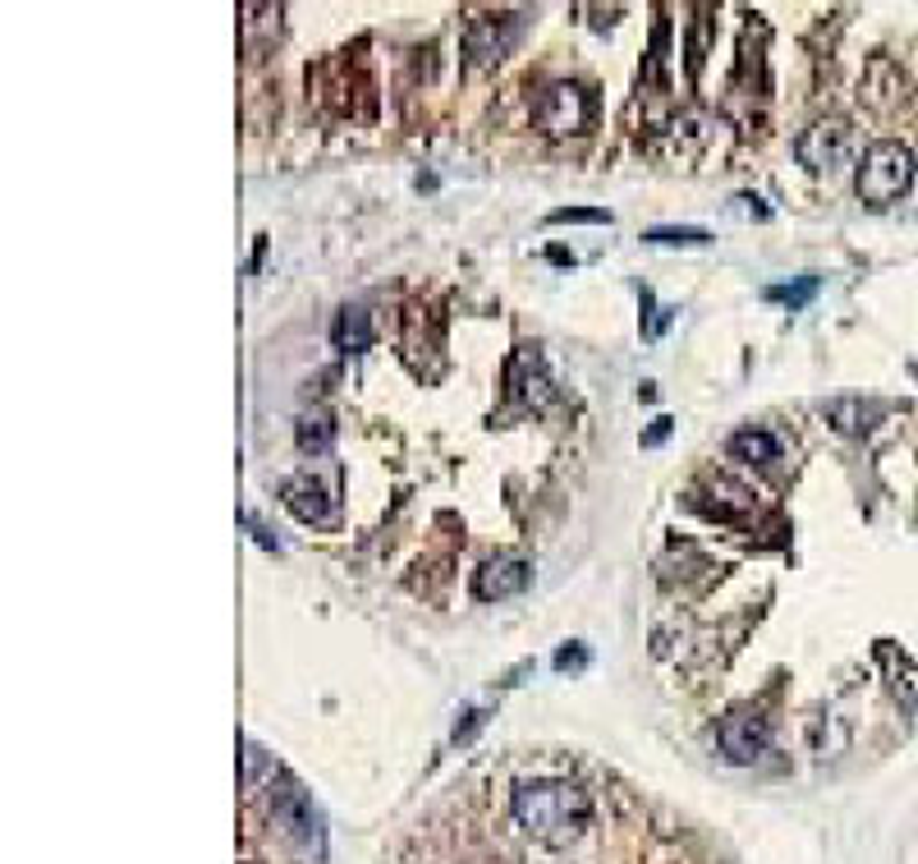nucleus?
<instances>
[{
  "label": "nucleus",
  "mask_w": 918,
  "mask_h": 864,
  "mask_svg": "<svg viewBox=\"0 0 918 864\" xmlns=\"http://www.w3.org/2000/svg\"><path fill=\"white\" fill-rule=\"evenodd\" d=\"M510 814L528 842H538L547 851H565L593 828L597 800L588 786L569 782V777H538V782L515 786Z\"/></svg>",
  "instance_id": "1"
},
{
  "label": "nucleus",
  "mask_w": 918,
  "mask_h": 864,
  "mask_svg": "<svg viewBox=\"0 0 918 864\" xmlns=\"http://www.w3.org/2000/svg\"><path fill=\"white\" fill-rule=\"evenodd\" d=\"M909 184H914V153L896 138H877L863 153V166H859V179H854L859 198L868 207H891Z\"/></svg>",
  "instance_id": "2"
},
{
  "label": "nucleus",
  "mask_w": 918,
  "mask_h": 864,
  "mask_svg": "<svg viewBox=\"0 0 918 864\" xmlns=\"http://www.w3.org/2000/svg\"><path fill=\"white\" fill-rule=\"evenodd\" d=\"M854 125L850 120H818L794 138V157L818 171V175H840L854 162Z\"/></svg>",
  "instance_id": "3"
},
{
  "label": "nucleus",
  "mask_w": 918,
  "mask_h": 864,
  "mask_svg": "<svg viewBox=\"0 0 918 864\" xmlns=\"http://www.w3.org/2000/svg\"><path fill=\"white\" fill-rule=\"evenodd\" d=\"M538 125L551 134V138H565V134H584L593 125V97L579 88V84H556L543 93L538 101Z\"/></svg>",
  "instance_id": "4"
},
{
  "label": "nucleus",
  "mask_w": 918,
  "mask_h": 864,
  "mask_svg": "<svg viewBox=\"0 0 918 864\" xmlns=\"http://www.w3.org/2000/svg\"><path fill=\"white\" fill-rule=\"evenodd\" d=\"M716 745H721V755L731 764H753L762 749L772 745V727H768V718H758V712L740 708V712H731V718H721Z\"/></svg>",
  "instance_id": "5"
},
{
  "label": "nucleus",
  "mask_w": 918,
  "mask_h": 864,
  "mask_svg": "<svg viewBox=\"0 0 918 864\" xmlns=\"http://www.w3.org/2000/svg\"><path fill=\"white\" fill-rule=\"evenodd\" d=\"M533 580V566L515 552H496L491 561H482V571L473 575V593L482 603H501V598H515L524 593Z\"/></svg>",
  "instance_id": "6"
},
{
  "label": "nucleus",
  "mask_w": 918,
  "mask_h": 864,
  "mask_svg": "<svg viewBox=\"0 0 918 864\" xmlns=\"http://www.w3.org/2000/svg\"><path fill=\"white\" fill-rule=\"evenodd\" d=\"M281 502L303 520V524H331L335 520V502L326 497V487L318 483V478H290L285 487H281Z\"/></svg>",
  "instance_id": "7"
},
{
  "label": "nucleus",
  "mask_w": 918,
  "mask_h": 864,
  "mask_svg": "<svg viewBox=\"0 0 918 864\" xmlns=\"http://www.w3.org/2000/svg\"><path fill=\"white\" fill-rule=\"evenodd\" d=\"M276 818L285 823V833L294 837V842H303V846H318V814H313V800L299 792V786H285V792H276Z\"/></svg>",
  "instance_id": "8"
},
{
  "label": "nucleus",
  "mask_w": 918,
  "mask_h": 864,
  "mask_svg": "<svg viewBox=\"0 0 918 864\" xmlns=\"http://www.w3.org/2000/svg\"><path fill=\"white\" fill-rule=\"evenodd\" d=\"M725 450H731V460H740V465H777L781 460V441L768 428H740Z\"/></svg>",
  "instance_id": "9"
},
{
  "label": "nucleus",
  "mask_w": 918,
  "mask_h": 864,
  "mask_svg": "<svg viewBox=\"0 0 918 864\" xmlns=\"http://www.w3.org/2000/svg\"><path fill=\"white\" fill-rule=\"evenodd\" d=\"M510 387H515V396L524 400V405H543V400H551V382H547V372H543V363H538V355H515V363H510Z\"/></svg>",
  "instance_id": "10"
},
{
  "label": "nucleus",
  "mask_w": 918,
  "mask_h": 864,
  "mask_svg": "<svg viewBox=\"0 0 918 864\" xmlns=\"http://www.w3.org/2000/svg\"><path fill=\"white\" fill-rule=\"evenodd\" d=\"M335 350H344V355H359V350H368L372 346V322H368V313L363 309H344L340 318H335Z\"/></svg>",
  "instance_id": "11"
},
{
  "label": "nucleus",
  "mask_w": 918,
  "mask_h": 864,
  "mask_svg": "<svg viewBox=\"0 0 918 864\" xmlns=\"http://www.w3.org/2000/svg\"><path fill=\"white\" fill-rule=\"evenodd\" d=\"M294 437H299L303 456H326L331 441H335V424H331L326 409H313V415L299 419V433H294Z\"/></svg>",
  "instance_id": "12"
},
{
  "label": "nucleus",
  "mask_w": 918,
  "mask_h": 864,
  "mask_svg": "<svg viewBox=\"0 0 918 864\" xmlns=\"http://www.w3.org/2000/svg\"><path fill=\"white\" fill-rule=\"evenodd\" d=\"M647 240L653 244H707L712 235L699 231V225H657V231H647Z\"/></svg>",
  "instance_id": "13"
},
{
  "label": "nucleus",
  "mask_w": 918,
  "mask_h": 864,
  "mask_svg": "<svg viewBox=\"0 0 918 864\" xmlns=\"http://www.w3.org/2000/svg\"><path fill=\"white\" fill-rule=\"evenodd\" d=\"M547 221L551 225H611V212H602V207H556Z\"/></svg>",
  "instance_id": "14"
},
{
  "label": "nucleus",
  "mask_w": 918,
  "mask_h": 864,
  "mask_svg": "<svg viewBox=\"0 0 918 864\" xmlns=\"http://www.w3.org/2000/svg\"><path fill=\"white\" fill-rule=\"evenodd\" d=\"M813 290H818V281L803 276L799 285H777V290H768V299H781V304H790V309H803V304L813 299Z\"/></svg>",
  "instance_id": "15"
},
{
  "label": "nucleus",
  "mask_w": 918,
  "mask_h": 864,
  "mask_svg": "<svg viewBox=\"0 0 918 864\" xmlns=\"http://www.w3.org/2000/svg\"><path fill=\"white\" fill-rule=\"evenodd\" d=\"M248 786H253V792H257V782L266 777V773H276V764L272 759H266V749H257V745H248Z\"/></svg>",
  "instance_id": "16"
},
{
  "label": "nucleus",
  "mask_w": 918,
  "mask_h": 864,
  "mask_svg": "<svg viewBox=\"0 0 918 864\" xmlns=\"http://www.w3.org/2000/svg\"><path fill=\"white\" fill-rule=\"evenodd\" d=\"M588 662V653L579 649V644H574V649H560L556 653V671H569V667H584Z\"/></svg>",
  "instance_id": "17"
},
{
  "label": "nucleus",
  "mask_w": 918,
  "mask_h": 864,
  "mask_svg": "<svg viewBox=\"0 0 918 864\" xmlns=\"http://www.w3.org/2000/svg\"><path fill=\"white\" fill-rule=\"evenodd\" d=\"M666 437H671V419H657V424H653V433L643 437V446H662Z\"/></svg>",
  "instance_id": "18"
}]
</instances>
